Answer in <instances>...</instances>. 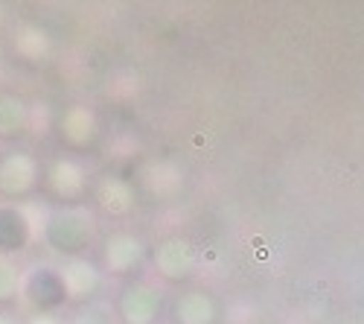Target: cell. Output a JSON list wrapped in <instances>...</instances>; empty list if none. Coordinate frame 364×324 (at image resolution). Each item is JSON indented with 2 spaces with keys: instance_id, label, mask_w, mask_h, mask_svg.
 Here are the masks:
<instances>
[{
  "instance_id": "obj_1",
  "label": "cell",
  "mask_w": 364,
  "mask_h": 324,
  "mask_svg": "<svg viewBox=\"0 0 364 324\" xmlns=\"http://www.w3.org/2000/svg\"><path fill=\"white\" fill-rule=\"evenodd\" d=\"M94 237H97V222L82 204H70V208L55 204L41 219L44 249H50L53 254L65 257V260L85 257V251L94 246Z\"/></svg>"
},
{
  "instance_id": "obj_2",
  "label": "cell",
  "mask_w": 364,
  "mask_h": 324,
  "mask_svg": "<svg viewBox=\"0 0 364 324\" xmlns=\"http://www.w3.org/2000/svg\"><path fill=\"white\" fill-rule=\"evenodd\" d=\"M21 304L36 315H55L70 304V292L62 275V266L53 263H33L21 275Z\"/></svg>"
},
{
  "instance_id": "obj_3",
  "label": "cell",
  "mask_w": 364,
  "mask_h": 324,
  "mask_svg": "<svg viewBox=\"0 0 364 324\" xmlns=\"http://www.w3.org/2000/svg\"><path fill=\"white\" fill-rule=\"evenodd\" d=\"M41 190V161L26 152L18 150V146H9V150L0 152V199L18 204L29 196H36Z\"/></svg>"
},
{
  "instance_id": "obj_4",
  "label": "cell",
  "mask_w": 364,
  "mask_h": 324,
  "mask_svg": "<svg viewBox=\"0 0 364 324\" xmlns=\"http://www.w3.org/2000/svg\"><path fill=\"white\" fill-rule=\"evenodd\" d=\"M108 307L114 313V321H119V324H155L161 315L164 298L155 283L132 278L117 289V296Z\"/></svg>"
},
{
  "instance_id": "obj_5",
  "label": "cell",
  "mask_w": 364,
  "mask_h": 324,
  "mask_svg": "<svg viewBox=\"0 0 364 324\" xmlns=\"http://www.w3.org/2000/svg\"><path fill=\"white\" fill-rule=\"evenodd\" d=\"M41 190L65 208L79 204L87 196V169L70 155L55 158L47 167H41Z\"/></svg>"
},
{
  "instance_id": "obj_6",
  "label": "cell",
  "mask_w": 364,
  "mask_h": 324,
  "mask_svg": "<svg viewBox=\"0 0 364 324\" xmlns=\"http://www.w3.org/2000/svg\"><path fill=\"white\" fill-rule=\"evenodd\" d=\"M100 260L105 275L114 278H132L146 260V246L140 243V237L129 231H111L108 237L102 240L100 249Z\"/></svg>"
},
{
  "instance_id": "obj_7",
  "label": "cell",
  "mask_w": 364,
  "mask_h": 324,
  "mask_svg": "<svg viewBox=\"0 0 364 324\" xmlns=\"http://www.w3.org/2000/svg\"><path fill=\"white\" fill-rule=\"evenodd\" d=\"M36 240L33 219L21 208V204L0 202V257L18 260L21 254L29 251Z\"/></svg>"
},
{
  "instance_id": "obj_8",
  "label": "cell",
  "mask_w": 364,
  "mask_h": 324,
  "mask_svg": "<svg viewBox=\"0 0 364 324\" xmlns=\"http://www.w3.org/2000/svg\"><path fill=\"white\" fill-rule=\"evenodd\" d=\"M33 126V105L12 88H0V143L21 140Z\"/></svg>"
},
{
  "instance_id": "obj_9",
  "label": "cell",
  "mask_w": 364,
  "mask_h": 324,
  "mask_svg": "<svg viewBox=\"0 0 364 324\" xmlns=\"http://www.w3.org/2000/svg\"><path fill=\"white\" fill-rule=\"evenodd\" d=\"M97 135H100L97 114L87 105H70L62 117H58V140L73 152L87 150V146L97 140Z\"/></svg>"
},
{
  "instance_id": "obj_10",
  "label": "cell",
  "mask_w": 364,
  "mask_h": 324,
  "mask_svg": "<svg viewBox=\"0 0 364 324\" xmlns=\"http://www.w3.org/2000/svg\"><path fill=\"white\" fill-rule=\"evenodd\" d=\"M155 266H158V275L166 281H184L196 269V251L181 237L161 240L155 246Z\"/></svg>"
},
{
  "instance_id": "obj_11",
  "label": "cell",
  "mask_w": 364,
  "mask_h": 324,
  "mask_svg": "<svg viewBox=\"0 0 364 324\" xmlns=\"http://www.w3.org/2000/svg\"><path fill=\"white\" fill-rule=\"evenodd\" d=\"M62 275H65V283H68V292H70V301H94L97 292L102 289V272L87 263L85 257H76V260H65L62 266Z\"/></svg>"
},
{
  "instance_id": "obj_12",
  "label": "cell",
  "mask_w": 364,
  "mask_h": 324,
  "mask_svg": "<svg viewBox=\"0 0 364 324\" xmlns=\"http://www.w3.org/2000/svg\"><path fill=\"white\" fill-rule=\"evenodd\" d=\"M172 315L178 324H213L216 321V307L204 292H187L181 296L172 307Z\"/></svg>"
},
{
  "instance_id": "obj_13",
  "label": "cell",
  "mask_w": 364,
  "mask_h": 324,
  "mask_svg": "<svg viewBox=\"0 0 364 324\" xmlns=\"http://www.w3.org/2000/svg\"><path fill=\"white\" fill-rule=\"evenodd\" d=\"M97 202H100V208L111 216H126L132 211V190L126 182H119V179H105L100 187H97Z\"/></svg>"
},
{
  "instance_id": "obj_14",
  "label": "cell",
  "mask_w": 364,
  "mask_h": 324,
  "mask_svg": "<svg viewBox=\"0 0 364 324\" xmlns=\"http://www.w3.org/2000/svg\"><path fill=\"white\" fill-rule=\"evenodd\" d=\"M21 275L15 260L0 257V313H9L21 304Z\"/></svg>"
},
{
  "instance_id": "obj_15",
  "label": "cell",
  "mask_w": 364,
  "mask_h": 324,
  "mask_svg": "<svg viewBox=\"0 0 364 324\" xmlns=\"http://www.w3.org/2000/svg\"><path fill=\"white\" fill-rule=\"evenodd\" d=\"M68 324H117V321H114V313H111L108 304H102V301H87V304H82V307L70 315Z\"/></svg>"
},
{
  "instance_id": "obj_16",
  "label": "cell",
  "mask_w": 364,
  "mask_h": 324,
  "mask_svg": "<svg viewBox=\"0 0 364 324\" xmlns=\"http://www.w3.org/2000/svg\"><path fill=\"white\" fill-rule=\"evenodd\" d=\"M0 324H6V321H0Z\"/></svg>"
},
{
  "instance_id": "obj_17",
  "label": "cell",
  "mask_w": 364,
  "mask_h": 324,
  "mask_svg": "<svg viewBox=\"0 0 364 324\" xmlns=\"http://www.w3.org/2000/svg\"><path fill=\"white\" fill-rule=\"evenodd\" d=\"M44 324H50V321H44Z\"/></svg>"
}]
</instances>
